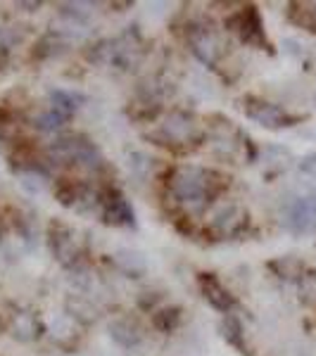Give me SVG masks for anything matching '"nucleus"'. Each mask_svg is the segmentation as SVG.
<instances>
[{
  "label": "nucleus",
  "mask_w": 316,
  "mask_h": 356,
  "mask_svg": "<svg viewBox=\"0 0 316 356\" xmlns=\"http://www.w3.org/2000/svg\"><path fill=\"white\" fill-rule=\"evenodd\" d=\"M169 193L174 195L176 202L193 207V209H203L210 202L207 195V169L200 166H176L169 174Z\"/></svg>",
  "instance_id": "obj_1"
},
{
  "label": "nucleus",
  "mask_w": 316,
  "mask_h": 356,
  "mask_svg": "<svg viewBox=\"0 0 316 356\" xmlns=\"http://www.w3.org/2000/svg\"><path fill=\"white\" fill-rule=\"evenodd\" d=\"M243 105H245V114H248L255 124L264 126V129L278 131V129L295 126L300 122V117H295V114L285 112L283 107L274 105V102H269V100H262V97H255V95L245 97Z\"/></svg>",
  "instance_id": "obj_5"
},
{
  "label": "nucleus",
  "mask_w": 316,
  "mask_h": 356,
  "mask_svg": "<svg viewBox=\"0 0 316 356\" xmlns=\"http://www.w3.org/2000/svg\"><path fill=\"white\" fill-rule=\"evenodd\" d=\"M248 226V211L238 204H228V207H221L214 216H212V223H210V231L212 235L216 238H235L240 235Z\"/></svg>",
  "instance_id": "obj_9"
},
{
  "label": "nucleus",
  "mask_w": 316,
  "mask_h": 356,
  "mask_svg": "<svg viewBox=\"0 0 316 356\" xmlns=\"http://www.w3.org/2000/svg\"><path fill=\"white\" fill-rule=\"evenodd\" d=\"M181 323V309L179 307H169V309H159L152 314V325L159 332H174Z\"/></svg>",
  "instance_id": "obj_16"
},
{
  "label": "nucleus",
  "mask_w": 316,
  "mask_h": 356,
  "mask_svg": "<svg viewBox=\"0 0 316 356\" xmlns=\"http://www.w3.org/2000/svg\"><path fill=\"white\" fill-rule=\"evenodd\" d=\"M288 17H290L292 24L307 29V31H316V10H312L309 5L292 3L288 10Z\"/></svg>",
  "instance_id": "obj_17"
},
{
  "label": "nucleus",
  "mask_w": 316,
  "mask_h": 356,
  "mask_svg": "<svg viewBox=\"0 0 316 356\" xmlns=\"http://www.w3.org/2000/svg\"><path fill=\"white\" fill-rule=\"evenodd\" d=\"M50 247H53V254L57 257V261L65 264V266H72L81 257L79 233L72 231L65 223H53L50 226Z\"/></svg>",
  "instance_id": "obj_8"
},
{
  "label": "nucleus",
  "mask_w": 316,
  "mask_h": 356,
  "mask_svg": "<svg viewBox=\"0 0 316 356\" xmlns=\"http://www.w3.org/2000/svg\"><path fill=\"white\" fill-rule=\"evenodd\" d=\"M269 268L278 275V278H285V280H297V278H304V264L295 257H278L269 264Z\"/></svg>",
  "instance_id": "obj_13"
},
{
  "label": "nucleus",
  "mask_w": 316,
  "mask_h": 356,
  "mask_svg": "<svg viewBox=\"0 0 316 356\" xmlns=\"http://www.w3.org/2000/svg\"><path fill=\"white\" fill-rule=\"evenodd\" d=\"M198 285H200V290H203V297L216 309V312L228 314L235 307L233 295L228 292V288H223L221 280L216 278L214 273H200Z\"/></svg>",
  "instance_id": "obj_10"
},
{
  "label": "nucleus",
  "mask_w": 316,
  "mask_h": 356,
  "mask_svg": "<svg viewBox=\"0 0 316 356\" xmlns=\"http://www.w3.org/2000/svg\"><path fill=\"white\" fill-rule=\"evenodd\" d=\"M148 138L159 147H169V150H174V152H183L191 147V143L198 140L200 131H198V124H195L193 114L174 112L169 119H166V124L162 129L152 131Z\"/></svg>",
  "instance_id": "obj_2"
},
{
  "label": "nucleus",
  "mask_w": 316,
  "mask_h": 356,
  "mask_svg": "<svg viewBox=\"0 0 316 356\" xmlns=\"http://www.w3.org/2000/svg\"><path fill=\"white\" fill-rule=\"evenodd\" d=\"M186 38H188L191 50L205 62L207 67H216L219 57H223V48H226V45H223V38L212 26L191 24L186 31Z\"/></svg>",
  "instance_id": "obj_6"
},
{
  "label": "nucleus",
  "mask_w": 316,
  "mask_h": 356,
  "mask_svg": "<svg viewBox=\"0 0 316 356\" xmlns=\"http://www.w3.org/2000/svg\"><path fill=\"white\" fill-rule=\"evenodd\" d=\"M110 335H112V340L117 344H122V347H136L143 337L138 323L134 318H129V316L114 321V323L110 325Z\"/></svg>",
  "instance_id": "obj_12"
},
{
  "label": "nucleus",
  "mask_w": 316,
  "mask_h": 356,
  "mask_svg": "<svg viewBox=\"0 0 316 356\" xmlns=\"http://www.w3.org/2000/svg\"><path fill=\"white\" fill-rule=\"evenodd\" d=\"M285 226L295 235L316 233V193L297 197L285 211Z\"/></svg>",
  "instance_id": "obj_7"
},
{
  "label": "nucleus",
  "mask_w": 316,
  "mask_h": 356,
  "mask_svg": "<svg viewBox=\"0 0 316 356\" xmlns=\"http://www.w3.org/2000/svg\"><path fill=\"white\" fill-rule=\"evenodd\" d=\"M38 321L33 318L31 314H17L15 316V337H19V340H31V337L38 335Z\"/></svg>",
  "instance_id": "obj_18"
},
{
  "label": "nucleus",
  "mask_w": 316,
  "mask_h": 356,
  "mask_svg": "<svg viewBox=\"0 0 316 356\" xmlns=\"http://www.w3.org/2000/svg\"><path fill=\"white\" fill-rule=\"evenodd\" d=\"M300 169L304 171V174L309 176H316V152L314 154H307V157L300 162Z\"/></svg>",
  "instance_id": "obj_21"
},
{
  "label": "nucleus",
  "mask_w": 316,
  "mask_h": 356,
  "mask_svg": "<svg viewBox=\"0 0 316 356\" xmlns=\"http://www.w3.org/2000/svg\"><path fill=\"white\" fill-rule=\"evenodd\" d=\"M102 219L110 226H134V207L129 204V200L122 193L110 191L105 195V200H102Z\"/></svg>",
  "instance_id": "obj_11"
},
{
  "label": "nucleus",
  "mask_w": 316,
  "mask_h": 356,
  "mask_svg": "<svg viewBox=\"0 0 316 356\" xmlns=\"http://www.w3.org/2000/svg\"><path fill=\"white\" fill-rule=\"evenodd\" d=\"M221 335L223 340H226L231 347H235L238 352H248V347H245V332H243V323H240L235 316L226 314V318H223L221 323Z\"/></svg>",
  "instance_id": "obj_14"
},
{
  "label": "nucleus",
  "mask_w": 316,
  "mask_h": 356,
  "mask_svg": "<svg viewBox=\"0 0 316 356\" xmlns=\"http://www.w3.org/2000/svg\"><path fill=\"white\" fill-rule=\"evenodd\" d=\"M65 122H67V117H62V114L55 110H48L33 119V126H36L38 131H45V134H48V131H57Z\"/></svg>",
  "instance_id": "obj_19"
},
{
  "label": "nucleus",
  "mask_w": 316,
  "mask_h": 356,
  "mask_svg": "<svg viewBox=\"0 0 316 356\" xmlns=\"http://www.w3.org/2000/svg\"><path fill=\"white\" fill-rule=\"evenodd\" d=\"M10 126H13V117H10V112L5 107H0V138L8 136Z\"/></svg>",
  "instance_id": "obj_20"
},
{
  "label": "nucleus",
  "mask_w": 316,
  "mask_h": 356,
  "mask_svg": "<svg viewBox=\"0 0 316 356\" xmlns=\"http://www.w3.org/2000/svg\"><path fill=\"white\" fill-rule=\"evenodd\" d=\"M226 29L233 31L245 45H252V48H260V50L271 48V45H269V38H267V31H264L262 15L255 5H245V8H240L238 13H233L226 19Z\"/></svg>",
  "instance_id": "obj_3"
},
{
  "label": "nucleus",
  "mask_w": 316,
  "mask_h": 356,
  "mask_svg": "<svg viewBox=\"0 0 316 356\" xmlns=\"http://www.w3.org/2000/svg\"><path fill=\"white\" fill-rule=\"evenodd\" d=\"M50 154L62 162H77L88 166V169H102V157L97 147L81 136H67L55 140L50 145Z\"/></svg>",
  "instance_id": "obj_4"
},
{
  "label": "nucleus",
  "mask_w": 316,
  "mask_h": 356,
  "mask_svg": "<svg viewBox=\"0 0 316 356\" xmlns=\"http://www.w3.org/2000/svg\"><path fill=\"white\" fill-rule=\"evenodd\" d=\"M50 102H53V110L60 112L62 117H72L79 110V105L84 102V95L79 93H69V90H53L50 93Z\"/></svg>",
  "instance_id": "obj_15"
}]
</instances>
